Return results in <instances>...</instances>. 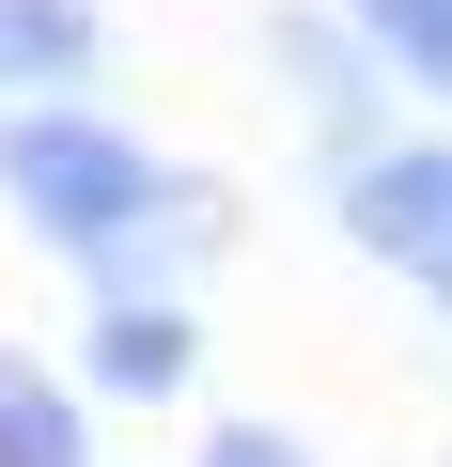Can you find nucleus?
<instances>
[{
    "instance_id": "obj_1",
    "label": "nucleus",
    "mask_w": 452,
    "mask_h": 467,
    "mask_svg": "<svg viewBox=\"0 0 452 467\" xmlns=\"http://www.w3.org/2000/svg\"><path fill=\"white\" fill-rule=\"evenodd\" d=\"M0 202H16L94 296H172V281H187L172 250L218 234V187H187V171H172L141 125H110L94 94L0 109Z\"/></svg>"
},
{
    "instance_id": "obj_2",
    "label": "nucleus",
    "mask_w": 452,
    "mask_h": 467,
    "mask_svg": "<svg viewBox=\"0 0 452 467\" xmlns=\"http://www.w3.org/2000/svg\"><path fill=\"white\" fill-rule=\"evenodd\" d=\"M343 234H359V265H390L421 312H452V140H374L328 171Z\"/></svg>"
},
{
    "instance_id": "obj_3",
    "label": "nucleus",
    "mask_w": 452,
    "mask_h": 467,
    "mask_svg": "<svg viewBox=\"0 0 452 467\" xmlns=\"http://www.w3.org/2000/svg\"><path fill=\"white\" fill-rule=\"evenodd\" d=\"M266 63H281V78H297V109L328 125V171L390 140V125H374V78H390V63L359 47V16H343V0H328V16H312V0H281V16H266Z\"/></svg>"
},
{
    "instance_id": "obj_4",
    "label": "nucleus",
    "mask_w": 452,
    "mask_h": 467,
    "mask_svg": "<svg viewBox=\"0 0 452 467\" xmlns=\"http://www.w3.org/2000/svg\"><path fill=\"white\" fill-rule=\"evenodd\" d=\"M110 405H172L203 374V312L187 296H94V358H79Z\"/></svg>"
},
{
    "instance_id": "obj_5",
    "label": "nucleus",
    "mask_w": 452,
    "mask_h": 467,
    "mask_svg": "<svg viewBox=\"0 0 452 467\" xmlns=\"http://www.w3.org/2000/svg\"><path fill=\"white\" fill-rule=\"evenodd\" d=\"M94 63H110V16H94V0H0V94H16V109L94 94Z\"/></svg>"
},
{
    "instance_id": "obj_6",
    "label": "nucleus",
    "mask_w": 452,
    "mask_h": 467,
    "mask_svg": "<svg viewBox=\"0 0 452 467\" xmlns=\"http://www.w3.org/2000/svg\"><path fill=\"white\" fill-rule=\"evenodd\" d=\"M79 389H94V374H47V358H16V343H0V467H94Z\"/></svg>"
},
{
    "instance_id": "obj_7",
    "label": "nucleus",
    "mask_w": 452,
    "mask_h": 467,
    "mask_svg": "<svg viewBox=\"0 0 452 467\" xmlns=\"http://www.w3.org/2000/svg\"><path fill=\"white\" fill-rule=\"evenodd\" d=\"M343 16H359V47L390 63V94L452 109V0H343Z\"/></svg>"
},
{
    "instance_id": "obj_8",
    "label": "nucleus",
    "mask_w": 452,
    "mask_h": 467,
    "mask_svg": "<svg viewBox=\"0 0 452 467\" xmlns=\"http://www.w3.org/2000/svg\"><path fill=\"white\" fill-rule=\"evenodd\" d=\"M203 467H312V451H297L281 420H218V436H203Z\"/></svg>"
}]
</instances>
